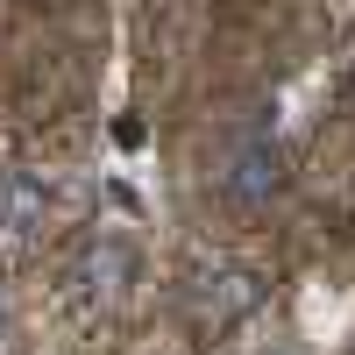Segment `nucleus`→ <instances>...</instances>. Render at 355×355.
<instances>
[{"label": "nucleus", "mask_w": 355, "mask_h": 355, "mask_svg": "<svg viewBox=\"0 0 355 355\" xmlns=\"http://www.w3.org/2000/svg\"><path fill=\"white\" fill-rule=\"evenodd\" d=\"M0 355H8V306H0Z\"/></svg>", "instance_id": "nucleus-3"}, {"label": "nucleus", "mask_w": 355, "mask_h": 355, "mask_svg": "<svg viewBox=\"0 0 355 355\" xmlns=\"http://www.w3.org/2000/svg\"><path fill=\"white\" fill-rule=\"evenodd\" d=\"M227 192H234V199H249V206H263V199L277 192V150H270V142H249V150L234 157Z\"/></svg>", "instance_id": "nucleus-2"}, {"label": "nucleus", "mask_w": 355, "mask_h": 355, "mask_svg": "<svg viewBox=\"0 0 355 355\" xmlns=\"http://www.w3.org/2000/svg\"><path fill=\"white\" fill-rule=\"evenodd\" d=\"M128 270H135V256L114 242V234H100V242H85L78 249V263H71V284L85 291V299H114V291L128 284Z\"/></svg>", "instance_id": "nucleus-1"}]
</instances>
